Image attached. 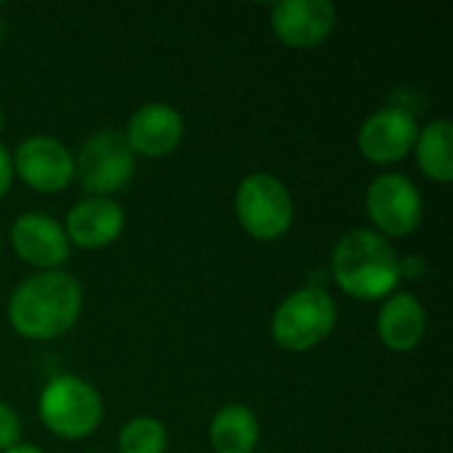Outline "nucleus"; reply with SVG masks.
I'll return each instance as SVG.
<instances>
[{
	"label": "nucleus",
	"instance_id": "13",
	"mask_svg": "<svg viewBox=\"0 0 453 453\" xmlns=\"http://www.w3.org/2000/svg\"><path fill=\"white\" fill-rule=\"evenodd\" d=\"M125 231V210L114 196H82L64 218L69 244L80 250H104Z\"/></svg>",
	"mask_w": 453,
	"mask_h": 453
},
{
	"label": "nucleus",
	"instance_id": "5",
	"mask_svg": "<svg viewBox=\"0 0 453 453\" xmlns=\"http://www.w3.org/2000/svg\"><path fill=\"white\" fill-rule=\"evenodd\" d=\"M234 212L244 234L257 242H276L295 223V199L287 183L273 173H250L234 196Z\"/></svg>",
	"mask_w": 453,
	"mask_h": 453
},
{
	"label": "nucleus",
	"instance_id": "3",
	"mask_svg": "<svg viewBox=\"0 0 453 453\" xmlns=\"http://www.w3.org/2000/svg\"><path fill=\"white\" fill-rule=\"evenodd\" d=\"M37 414L50 435L61 441H82L98 430L104 419V401L88 380L77 374H58L45 382Z\"/></svg>",
	"mask_w": 453,
	"mask_h": 453
},
{
	"label": "nucleus",
	"instance_id": "21",
	"mask_svg": "<svg viewBox=\"0 0 453 453\" xmlns=\"http://www.w3.org/2000/svg\"><path fill=\"white\" fill-rule=\"evenodd\" d=\"M3 125H5V111H3V106H0V133H3Z\"/></svg>",
	"mask_w": 453,
	"mask_h": 453
},
{
	"label": "nucleus",
	"instance_id": "14",
	"mask_svg": "<svg viewBox=\"0 0 453 453\" xmlns=\"http://www.w3.org/2000/svg\"><path fill=\"white\" fill-rule=\"evenodd\" d=\"M377 334L393 353H409L422 345L427 334V311L411 292H393L382 300L377 316Z\"/></svg>",
	"mask_w": 453,
	"mask_h": 453
},
{
	"label": "nucleus",
	"instance_id": "20",
	"mask_svg": "<svg viewBox=\"0 0 453 453\" xmlns=\"http://www.w3.org/2000/svg\"><path fill=\"white\" fill-rule=\"evenodd\" d=\"M5 453H45L42 449H37V446H32V443H19V446H13L11 451Z\"/></svg>",
	"mask_w": 453,
	"mask_h": 453
},
{
	"label": "nucleus",
	"instance_id": "9",
	"mask_svg": "<svg viewBox=\"0 0 453 453\" xmlns=\"http://www.w3.org/2000/svg\"><path fill=\"white\" fill-rule=\"evenodd\" d=\"M419 125L403 106H385L369 114L358 130V151L372 165H395L414 149Z\"/></svg>",
	"mask_w": 453,
	"mask_h": 453
},
{
	"label": "nucleus",
	"instance_id": "7",
	"mask_svg": "<svg viewBox=\"0 0 453 453\" xmlns=\"http://www.w3.org/2000/svg\"><path fill=\"white\" fill-rule=\"evenodd\" d=\"M366 215L372 231L390 239H403L422 226L425 202L417 183L403 173H382L366 188Z\"/></svg>",
	"mask_w": 453,
	"mask_h": 453
},
{
	"label": "nucleus",
	"instance_id": "15",
	"mask_svg": "<svg viewBox=\"0 0 453 453\" xmlns=\"http://www.w3.org/2000/svg\"><path fill=\"white\" fill-rule=\"evenodd\" d=\"M260 443V419L244 403H228L210 422V446L215 453H255Z\"/></svg>",
	"mask_w": 453,
	"mask_h": 453
},
{
	"label": "nucleus",
	"instance_id": "12",
	"mask_svg": "<svg viewBox=\"0 0 453 453\" xmlns=\"http://www.w3.org/2000/svg\"><path fill=\"white\" fill-rule=\"evenodd\" d=\"M183 130V114L173 104L149 101L130 114L122 135L135 157L159 159L180 146Z\"/></svg>",
	"mask_w": 453,
	"mask_h": 453
},
{
	"label": "nucleus",
	"instance_id": "8",
	"mask_svg": "<svg viewBox=\"0 0 453 453\" xmlns=\"http://www.w3.org/2000/svg\"><path fill=\"white\" fill-rule=\"evenodd\" d=\"M13 175L37 194H61L74 180V157L69 146L53 135H29L13 154Z\"/></svg>",
	"mask_w": 453,
	"mask_h": 453
},
{
	"label": "nucleus",
	"instance_id": "16",
	"mask_svg": "<svg viewBox=\"0 0 453 453\" xmlns=\"http://www.w3.org/2000/svg\"><path fill=\"white\" fill-rule=\"evenodd\" d=\"M414 157L419 170L435 183L453 180V122L449 117H438L419 127L414 141Z\"/></svg>",
	"mask_w": 453,
	"mask_h": 453
},
{
	"label": "nucleus",
	"instance_id": "1",
	"mask_svg": "<svg viewBox=\"0 0 453 453\" xmlns=\"http://www.w3.org/2000/svg\"><path fill=\"white\" fill-rule=\"evenodd\" d=\"M82 313V287L66 271L27 276L8 297L11 329L35 342L58 340L74 329Z\"/></svg>",
	"mask_w": 453,
	"mask_h": 453
},
{
	"label": "nucleus",
	"instance_id": "10",
	"mask_svg": "<svg viewBox=\"0 0 453 453\" xmlns=\"http://www.w3.org/2000/svg\"><path fill=\"white\" fill-rule=\"evenodd\" d=\"M337 27V8L329 0H284L271 8L276 40L295 50H311L329 40Z\"/></svg>",
	"mask_w": 453,
	"mask_h": 453
},
{
	"label": "nucleus",
	"instance_id": "11",
	"mask_svg": "<svg viewBox=\"0 0 453 453\" xmlns=\"http://www.w3.org/2000/svg\"><path fill=\"white\" fill-rule=\"evenodd\" d=\"M11 247L21 263L40 271H61L72 244L64 226L45 212H24L11 226Z\"/></svg>",
	"mask_w": 453,
	"mask_h": 453
},
{
	"label": "nucleus",
	"instance_id": "18",
	"mask_svg": "<svg viewBox=\"0 0 453 453\" xmlns=\"http://www.w3.org/2000/svg\"><path fill=\"white\" fill-rule=\"evenodd\" d=\"M21 443V419L13 406L0 401V453L11 451Z\"/></svg>",
	"mask_w": 453,
	"mask_h": 453
},
{
	"label": "nucleus",
	"instance_id": "17",
	"mask_svg": "<svg viewBox=\"0 0 453 453\" xmlns=\"http://www.w3.org/2000/svg\"><path fill=\"white\" fill-rule=\"evenodd\" d=\"M170 446L167 427L157 417H133L122 425L117 438L119 453H165Z\"/></svg>",
	"mask_w": 453,
	"mask_h": 453
},
{
	"label": "nucleus",
	"instance_id": "22",
	"mask_svg": "<svg viewBox=\"0 0 453 453\" xmlns=\"http://www.w3.org/2000/svg\"><path fill=\"white\" fill-rule=\"evenodd\" d=\"M3 35H5V21H3V16H0V42H3Z\"/></svg>",
	"mask_w": 453,
	"mask_h": 453
},
{
	"label": "nucleus",
	"instance_id": "6",
	"mask_svg": "<svg viewBox=\"0 0 453 453\" xmlns=\"http://www.w3.org/2000/svg\"><path fill=\"white\" fill-rule=\"evenodd\" d=\"M135 173V154L122 130H98L74 154V178L88 196H114Z\"/></svg>",
	"mask_w": 453,
	"mask_h": 453
},
{
	"label": "nucleus",
	"instance_id": "2",
	"mask_svg": "<svg viewBox=\"0 0 453 453\" xmlns=\"http://www.w3.org/2000/svg\"><path fill=\"white\" fill-rule=\"evenodd\" d=\"M398 260V252L385 236L372 228H353L332 252V276L356 300H385L401 281Z\"/></svg>",
	"mask_w": 453,
	"mask_h": 453
},
{
	"label": "nucleus",
	"instance_id": "19",
	"mask_svg": "<svg viewBox=\"0 0 453 453\" xmlns=\"http://www.w3.org/2000/svg\"><path fill=\"white\" fill-rule=\"evenodd\" d=\"M13 183V162H11V151L0 143V199L11 191Z\"/></svg>",
	"mask_w": 453,
	"mask_h": 453
},
{
	"label": "nucleus",
	"instance_id": "4",
	"mask_svg": "<svg viewBox=\"0 0 453 453\" xmlns=\"http://www.w3.org/2000/svg\"><path fill=\"white\" fill-rule=\"evenodd\" d=\"M337 326V303L321 287L295 289L271 316V337L281 350L305 353L319 348Z\"/></svg>",
	"mask_w": 453,
	"mask_h": 453
}]
</instances>
